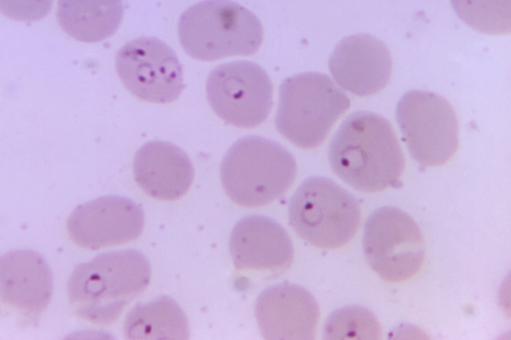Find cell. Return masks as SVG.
Returning a JSON list of instances; mask_svg holds the SVG:
<instances>
[{
  "label": "cell",
  "mask_w": 511,
  "mask_h": 340,
  "mask_svg": "<svg viewBox=\"0 0 511 340\" xmlns=\"http://www.w3.org/2000/svg\"><path fill=\"white\" fill-rule=\"evenodd\" d=\"M334 173L356 190L374 193L402 187L405 161L395 132L388 120L369 111L344 119L329 146Z\"/></svg>",
  "instance_id": "1"
},
{
  "label": "cell",
  "mask_w": 511,
  "mask_h": 340,
  "mask_svg": "<svg viewBox=\"0 0 511 340\" xmlns=\"http://www.w3.org/2000/svg\"><path fill=\"white\" fill-rule=\"evenodd\" d=\"M149 260L134 249L99 254L73 269L67 285L70 307L80 320L98 326L115 322L148 286Z\"/></svg>",
  "instance_id": "2"
},
{
  "label": "cell",
  "mask_w": 511,
  "mask_h": 340,
  "mask_svg": "<svg viewBox=\"0 0 511 340\" xmlns=\"http://www.w3.org/2000/svg\"><path fill=\"white\" fill-rule=\"evenodd\" d=\"M297 174L292 154L278 143L257 135L239 139L221 164L223 187L235 203L246 208L266 205L283 195Z\"/></svg>",
  "instance_id": "3"
},
{
  "label": "cell",
  "mask_w": 511,
  "mask_h": 340,
  "mask_svg": "<svg viewBox=\"0 0 511 340\" xmlns=\"http://www.w3.org/2000/svg\"><path fill=\"white\" fill-rule=\"evenodd\" d=\"M178 32L186 53L202 61L253 54L263 40L258 18L243 5L226 0H204L189 7L179 18Z\"/></svg>",
  "instance_id": "4"
},
{
  "label": "cell",
  "mask_w": 511,
  "mask_h": 340,
  "mask_svg": "<svg viewBox=\"0 0 511 340\" xmlns=\"http://www.w3.org/2000/svg\"><path fill=\"white\" fill-rule=\"evenodd\" d=\"M350 105L348 96L328 75L316 72L294 75L280 85L275 127L295 146L315 148Z\"/></svg>",
  "instance_id": "5"
},
{
  "label": "cell",
  "mask_w": 511,
  "mask_h": 340,
  "mask_svg": "<svg viewBox=\"0 0 511 340\" xmlns=\"http://www.w3.org/2000/svg\"><path fill=\"white\" fill-rule=\"evenodd\" d=\"M360 219L355 197L323 177L302 182L288 207L289 223L297 235L320 248L335 249L347 244L356 234Z\"/></svg>",
  "instance_id": "6"
},
{
  "label": "cell",
  "mask_w": 511,
  "mask_h": 340,
  "mask_svg": "<svg viewBox=\"0 0 511 340\" xmlns=\"http://www.w3.org/2000/svg\"><path fill=\"white\" fill-rule=\"evenodd\" d=\"M396 115L413 159L423 166H438L453 157L459 145V122L450 103L433 92L414 90L404 94Z\"/></svg>",
  "instance_id": "7"
},
{
  "label": "cell",
  "mask_w": 511,
  "mask_h": 340,
  "mask_svg": "<svg viewBox=\"0 0 511 340\" xmlns=\"http://www.w3.org/2000/svg\"><path fill=\"white\" fill-rule=\"evenodd\" d=\"M362 244L368 265L387 282L410 279L420 269L425 258L420 227L409 214L394 207H380L369 216Z\"/></svg>",
  "instance_id": "8"
},
{
  "label": "cell",
  "mask_w": 511,
  "mask_h": 340,
  "mask_svg": "<svg viewBox=\"0 0 511 340\" xmlns=\"http://www.w3.org/2000/svg\"><path fill=\"white\" fill-rule=\"evenodd\" d=\"M206 94L220 118L242 128L261 124L273 106V86L267 73L247 60L223 63L213 69L207 80Z\"/></svg>",
  "instance_id": "9"
},
{
  "label": "cell",
  "mask_w": 511,
  "mask_h": 340,
  "mask_svg": "<svg viewBox=\"0 0 511 340\" xmlns=\"http://www.w3.org/2000/svg\"><path fill=\"white\" fill-rule=\"evenodd\" d=\"M115 67L126 89L146 102L171 103L186 88L177 54L155 37L141 36L125 44L117 52Z\"/></svg>",
  "instance_id": "10"
},
{
  "label": "cell",
  "mask_w": 511,
  "mask_h": 340,
  "mask_svg": "<svg viewBox=\"0 0 511 340\" xmlns=\"http://www.w3.org/2000/svg\"><path fill=\"white\" fill-rule=\"evenodd\" d=\"M53 286L51 269L38 252L14 250L0 257L1 306L19 328L37 325L51 301Z\"/></svg>",
  "instance_id": "11"
},
{
  "label": "cell",
  "mask_w": 511,
  "mask_h": 340,
  "mask_svg": "<svg viewBox=\"0 0 511 340\" xmlns=\"http://www.w3.org/2000/svg\"><path fill=\"white\" fill-rule=\"evenodd\" d=\"M144 223L140 205L124 196L107 195L77 206L67 219L66 228L76 245L96 250L135 240Z\"/></svg>",
  "instance_id": "12"
},
{
  "label": "cell",
  "mask_w": 511,
  "mask_h": 340,
  "mask_svg": "<svg viewBox=\"0 0 511 340\" xmlns=\"http://www.w3.org/2000/svg\"><path fill=\"white\" fill-rule=\"evenodd\" d=\"M255 316L268 340H311L319 319L318 303L300 286L284 282L269 286L257 298Z\"/></svg>",
  "instance_id": "13"
},
{
  "label": "cell",
  "mask_w": 511,
  "mask_h": 340,
  "mask_svg": "<svg viewBox=\"0 0 511 340\" xmlns=\"http://www.w3.org/2000/svg\"><path fill=\"white\" fill-rule=\"evenodd\" d=\"M329 71L344 89L359 96L378 93L387 84L392 69L389 50L380 39L367 33L348 35L330 54Z\"/></svg>",
  "instance_id": "14"
},
{
  "label": "cell",
  "mask_w": 511,
  "mask_h": 340,
  "mask_svg": "<svg viewBox=\"0 0 511 340\" xmlns=\"http://www.w3.org/2000/svg\"><path fill=\"white\" fill-rule=\"evenodd\" d=\"M229 249L238 270L282 271L291 266L294 257L286 230L273 219L258 215L246 216L237 223Z\"/></svg>",
  "instance_id": "15"
},
{
  "label": "cell",
  "mask_w": 511,
  "mask_h": 340,
  "mask_svg": "<svg viewBox=\"0 0 511 340\" xmlns=\"http://www.w3.org/2000/svg\"><path fill=\"white\" fill-rule=\"evenodd\" d=\"M135 181L147 194L173 201L184 196L192 185L194 169L187 153L162 140L149 141L137 151L133 160Z\"/></svg>",
  "instance_id": "16"
},
{
  "label": "cell",
  "mask_w": 511,
  "mask_h": 340,
  "mask_svg": "<svg viewBox=\"0 0 511 340\" xmlns=\"http://www.w3.org/2000/svg\"><path fill=\"white\" fill-rule=\"evenodd\" d=\"M124 15L121 0H59L56 17L62 30L74 39L95 43L114 34Z\"/></svg>",
  "instance_id": "17"
},
{
  "label": "cell",
  "mask_w": 511,
  "mask_h": 340,
  "mask_svg": "<svg viewBox=\"0 0 511 340\" xmlns=\"http://www.w3.org/2000/svg\"><path fill=\"white\" fill-rule=\"evenodd\" d=\"M126 340H188L190 328L183 309L172 298L162 295L136 304L124 323Z\"/></svg>",
  "instance_id": "18"
},
{
  "label": "cell",
  "mask_w": 511,
  "mask_h": 340,
  "mask_svg": "<svg viewBox=\"0 0 511 340\" xmlns=\"http://www.w3.org/2000/svg\"><path fill=\"white\" fill-rule=\"evenodd\" d=\"M323 330L324 340H380L382 337L377 317L368 309L357 305L333 311Z\"/></svg>",
  "instance_id": "19"
},
{
  "label": "cell",
  "mask_w": 511,
  "mask_h": 340,
  "mask_svg": "<svg viewBox=\"0 0 511 340\" xmlns=\"http://www.w3.org/2000/svg\"><path fill=\"white\" fill-rule=\"evenodd\" d=\"M457 15L475 29L502 34L511 30V3L507 1H452Z\"/></svg>",
  "instance_id": "20"
}]
</instances>
